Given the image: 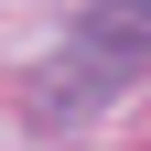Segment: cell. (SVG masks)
I'll return each instance as SVG.
<instances>
[{
    "instance_id": "cell-2",
    "label": "cell",
    "mask_w": 151,
    "mask_h": 151,
    "mask_svg": "<svg viewBox=\"0 0 151 151\" xmlns=\"http://www.w3.org/2000/svg\"><path fill=\"white\" fill-rule=\"evenodd\" d=\"M97 11H140V22H151V0H97Z\"/></svg>"
},
{
    "instance_id": "cell-1",
    "label": "cell",
    "mask_w": 151,
    "mask_h": 151,
    "mask_svg": "<svg viewBox=\"0 0 151 151\" xmlns=\"http://www.w3.org/2000/svg\"><path fill=\"white\" fill-rule=\"evenodd\" d=\"M140 65H151V22L140 11H97V22L65 32V54H43V76L22 86V108L32 119H86L97 97L140 86Z\"/></svg>"
}]
</instances>
